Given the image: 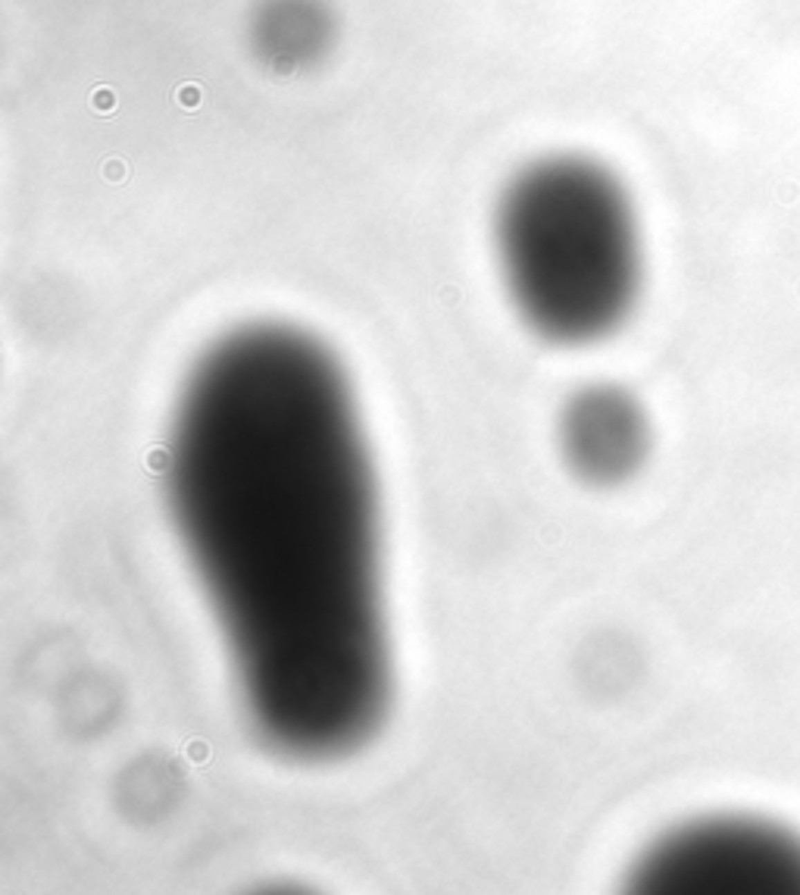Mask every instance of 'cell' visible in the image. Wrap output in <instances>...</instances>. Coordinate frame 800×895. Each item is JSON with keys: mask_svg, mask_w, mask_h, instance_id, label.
Returning <instances> with one entry per match:
<instances>
[{"mask_svg": "<svg viewBox=\"0 0 800 895\" xmlns=\"http://www.w3.org/2000/svg\"><path fill=\"white\" fill-rule=\"evenodd\" d=\"M166 489L254 726L291 758L372 736L391 689L378 504L344 366L285 323L197 357Z\"/></svg>", "mask_w": 800, "mask_h": 895, "instance_id": "1", "label": "cell"}, {"mask_svg": "<svg viewBox=\"0 0 800 895\" xmlns=\"http://www.w3.org/2000/svg\"><path fill=\"white\" fill-rule=\"evenodd\" d=\"M494 251L519 320L550 345L613 335L641 294L644 254L631 197L582 154H547L503 185Z\"/></svg>", "mask_w": 800, "mask_h": 895, "instance_id": "2", "label": "cell"}, {"mask_svg": "<svg viewBox=\"0 0 800 895\" xmlns=\"http://www.w3.org/2000/svg\"><path fill=\"white\" fill-rule=\"evenodd\" d=\"M631 886L644 892H800V839L760 820L713 817L651 845Z\"/></svg>", "mask_w": 800, "mask_h": 895, "instance_id": "3", "label": "cell"}, {"mask_svg": "<svg viewBox=\"0 0 800 895\" xmlns=\"http://www.w3.org/2000/svg\"><path fill=\"white\" fill-rule=\"evenodd\" d=\"M559 444L566 464L582 479L613 485L641 467L651 426L635 395L613 382L585 386L559 413Z\"/></svg>", "mask_w": 800, "mask_h": 895, "instance_id": "4", "label": "cell"}, {"mask_svg": "<svg viewBox=\"0 0 800 895\" xmlns=\"http://www.w3.org/2000/svg\"><path fill=\"white\" fill-rule=\"evenodd\" d=\"M248 44L269 72L300 75L335 51L338 16L328 0H257L248 16Z\"/></svg>", "mask_w": 800, "mask_h": 895, "instance_id": "5", "label": "cell"}]
</instances>
